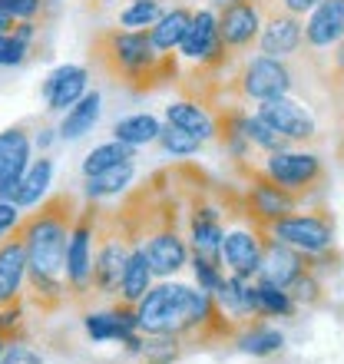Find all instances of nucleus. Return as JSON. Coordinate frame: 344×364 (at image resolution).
<instances>
[{
  "instance_id": "6e6552de",
  "label": "nucleus",
  "mask_w": 344,
  "mask_h": 364,
  "mask_svg": "<svg viewBox=\"0 0 344 364\" xmlns=\"http://www.w3.org/2000/svg\"><path fill=\"white\" fill-rule=\"evenodd\" d=\"M179 53L192 63H199V70H215L225 63V47L219 40V27H215V14L212 10H195L192 23L186 30V37L179 43Z\"/></svg>"
},
{
  "instance_id": "2eb2a0df",
  "label": "nucleus",
  "mask_w": 344,
  "mask_h": 364,
  "mask_svg": "<svg viewBox=\"0 0 344 364\" xmlns=\"http://www.w3.org/2000/svg\"><path fill=\"white\" fill-rule=\"evenodd\" d=\"M265 20H262V30H258V47H262V57H288L301 47V17H291V14H281V10H262Z\"/></svg>"
},
{
  "instance_id": "c9c22d12",
  "label": "nucleus",
  "mask_w": 344,
  "mask_h": 364,
  "mask_svg": "<svg viewBox=\"0 0 344 364\" xmlns=\"http://www.w3.org/2000/svg\"><path fill=\"white\" fill-rule=\"evenodd\" d=\"M219 265H222V262L205 259V255H199V252H192V272H195V282H199V288H202V291H209V295L219 288L222 278H225L219 272Z\"/></svg>"
},
{
  "instance_id": "58836bf2",
  "label": "nucleus",
  "mask_w": 344,
  "mask_h": 364,
  "mask_svg": "<svg viewBox=\"0 0 344 364\" xmlns=\"http://www.w3.org/2000/svg\"><path fill=\"white\" fill-rule=\"evenodd\" d=\"M262 10H281V14H291V17H305L318 7V0H258Z\"/></svg>"
},
{
  "instance_id": "c85d7f7f",
  "label": "nucleus",
  "mask_w": 344,
  "mask_h": 364,
  "mask_svg": "<svg viewBox=\"0 0 344 364\" xmlns=\"http://www.w3.org/2000/svg\"><path fill=\"white\" fill-rule=\"evenodd\" d=\"M159 129H163V126H159L156 116L133 113V116H126V119H119V123L113 126V139H119V143L139 149V146H146V143H156Z\"/></svg>"
},
{
  "instance_id": "72a5a7b5",
  "label": "nucleus",
  "mask_w": 344,
  "mask_h": 364,
  "mask_svg": "<svg viewBox=\"0 0 344 364\" xmlns=\"http://www.w3.org/2000/svg\"><path fill=\"white\" fill-rule=\"evenodd\" d=\"M255 291H258V308H262V315H291V311H295V301L288 298L285 288H278V285H272V282H265V278H258Z\"/></svg>"
},
{
  "instance_id": "f03ea898",
  "label": "nucleus",
  "mask_w": 344,
  "mask_h": 364,
  "mask_svg": "<svg viewBox=\"0 0 344 364\" xmlns=\"http://www.w3.org/2000/svg\"><path fill=\"white\" fill-rule=\"evenodd\" d=\"M219 311L209 291L189 285H156L136 301V328L143 335H199Z\"/></svg>"
},
{
  "instance_id": "f704fd0d",
  "label": "nucleus",
  "mask_w": 344,
  "mask_h": 364,
  "mask_svg": "<svg viewBox=\"0 0 344 364\" xmlns=\"http://www.w3.org/2000/svg\"><path fill=\"white\" fill-rule=\"evenodd\" d=\"M156 139H159V146H163L166 153H172V156H192V153H199L202 149L199 136L186 133V129H179V126H172V123H166Z\"/></svg>"
},
{
  "instance_id": "dca6fc26",
  "label": "nucleus",
  "mask_w": 344,
  "mask_h": 364,
  "mask_svg": "<svg viewBox=\"0 0 344 364\" xmlns=\"http://www.w3.org/2000/svg\"><path fill=\"white\" fill-rule=\"evenodd\" d=\"M344 37V0H318L308 23H301V43L308 50H331Z\"/></svg>"
},
{
  "instance_id": "ddd939ff",
  "label": "nucleus",
  "mask_w": 344,
  "mask_h": 364,
  "mask_svg": "<svg viewBox=\"0 0 344 364\" xmlns=\"http://www.w3.org/2000/svg\"><path fill=\"white\" fill-rule=\"evenodd\" d=\"M255 116L262 119V123L272 126L278 136H285V139H315V133H318L311 113H308L305 106L291 103L288 96L262 100V106H258Z\"/></svg>"
},
{
  "instance_id": "412c9836",
  "label": "nucleus",
  "mask_w": 344,
  "mask_h": 364,
  "mask_svg": "<svg viewBox=\"0 0 344 364\" xmlns=\"http://www.w3.org/2000/svg\"><path fill=\"white\" fill-rule=\"evenodd\" d=\"M222 235H225V225H222V215L205 202H195L192 205V219H189V239H192V252H199L205 259L222 262L219 249H222Z\"/></svg>"
},
{
  "instance_id": "a878e982",
  "label": "nucleus",
  "mask_w": 344,
  "mask_h": 364,
  "mask_svg": "<svg viewBox=\"0 0 344 364\" xmlns=\"http://www.w3.org/2000/svg\"><path fill=\"white\" fill-rule=\"evenodd\" d=\"M189 23H192V10L189 7L166 10L163 17L149 27V40H153V47L159 50V53H172V50H179V43H182V37H186Z\"/></svg>"
},
{
  "instance_id": "9b49d317",
  "label": "nucleus",
  "mask_w": 344,
  "mask_h": 364,
  "mask_svg": "<svg viewBox=\"0 0 344 364\" xmlns=\"http://www.w3.org/2000/svg\"><path fill=\"white\" fill-rule=\"evenodd\" d=\"M265 176L272 182H278L281 189L288 192H301L311 189L315 182H321L325 169H321V159L311 153H272L265 163Z\"/></svg>"
},
{
  "instance_id": "4468645a",
  "label": "nucleus",
  "mask_w": 344,
  "mask_h": 364,
  "mask_svg": "<svg viewBox=\"0 0 344 364\" xmlns=\"http://www.w3.org/2000/svg\"><path fill=\"white\" fill-rule=\"evenodd\" d=\"M23 282H27V245H23V232L17 222L14 235L0 242V308L20 301Z\"/></svg>"
},
{
  "instance_id": "79ce46f5",
  "label": "nucleus",
  "mask_w": 344,
  "mask_h": 364,
  "mask_svg": "<svg viewBox=\"0 0 344 364\" xmlns=\"http://www.w3.org/2000/svg\"><path fill=\"white\" fill-rule=\"evenodd\" d=\"M212 4H219V7H222V4H229V0H212Z\"/></svg>"
},
{
  "instance_id": "4c0bfd02",
  "label": "nucleus",
  "mask_w": 344,
  "mask_h": 364,
  "mask_svg": "<svg viewBox=\"0 0 344 364\" xmlns=\"http://www.w3.org/2000/svg\"><path fill=\"white\" fill-rule=\"evenodd\" d=\"M0 364H43V358H40L30 345H23V341H14V345H4Z\"/></svg>"
},
{
  "instance_id": "7c9ffc66",
  "label": "nucleus",
  "mask_w": 344,
  "mask_h": 364,
  "mask_svg": "<svg viewBox=\"0 0 344 364\" xmlns=\"http://www.w3.org/2000/svg\"><path fill=\"white\" fill-rule=\"evenodd\" d=\"M281 345H285V335H281L278 328H268V325H252L239 335V351H245V355H252V358L275 355Z\"/></svg>"
},
{
  "instance_id": "bb28decb",
  "label": "nucleus",
  "mask_w": 344,
  "mask_h": 364,
  "mask_svg": "<svg viewBox=\"0 0 344 364\" xmlns=\"http://www.w3.org/2000/svg\"><path fill=\"white\" fill-rule=\"evenodd\" d=\"M133 176H136V159L113 166V169H106V173L86 176V182H83V196H86L90 202H100V199H109V196H119V192L129 189Z\"/></svg>"
},
{
  "instance_id": "20e7f679",
  "label": "nucleus",
  "mask_w": 344,
  "mask_h": 364,
  "mask_svg": "<svg viewBox=\"0 0 344 364\" xmlns=\"http://www.w3.org/2000/svg\"><path fill=\"white\" fill-rule=\"evenodd\" d=\"M133 249V235L126 229L119 209H96V242H93V291L103 298L119 295L126 255Z\"/></svg>"
},
{
  "instance_id": "37998d69",
  "label": "nucleus",
  "mask_w": 344,
  "mask_h": 364,
  "mask_svg": "<svg viewBox=\"0 0 344 364\" xmlns=\"http://www.w3.org/2000/svg\"><path fill=\"white\" fill-rule=\"evenodd\" d=\"M4 345H7V341H4V338H0V351H4Z\"/></svg>"
},
{
  "instance_id": "2f4dec72",
  "label": "nucleus",
  "mask_w": 344,
  "mask_h": 364,
  "mask_svg": "<svg viewBox=\"0 0 344 364\" xmlns=\"http://www.w3.org/2000/svg\"><path fill=\"white\" fill-rule=\"evenodd\" d=\"M166 14V0H133L129 7L119 14V27L123 30H146Z\"/></svg>"
},
{
  "instance_id": "4be33fe9",
  "label": "nucleus",
  "mask_w": 344,
  "mask_h": 364,
  "mask_svg": "<svg viewBox=\"0 0 344 364\" xmlns=\"http://www.w3.org/2000/svg\"><path fill=\"white\" fill-rule=\"evenodd\" d=\"M86 83H90V70L77 67V63H63L47 77L43 83V96H47L50 109H70L80 96L86 93Z\"/></svg>"
},
{
  "instance_id": "a211bd4d",
  "label": "nucleus",
  "mask_w": 344,
  "mask_h": 364,
  "mask_svg": "<svg viewBox=\"0 0 344 364\" xmlns=\"http://www.w3.org/2000/svg\"><path fill=\"white\" fill-rule=\"evenodd\" d=\"M83 328L96 345H106V341H126L129 335L139 331V328H136V305L119 301V305L109 308V311H86Z\"/></svg>"
},
{
  "instance_id": "a19ab883",
  "label": "nucleus",
  "mask_w": 344,
  "mask_h": 364,
  "mask_svg": "<svg viewBox=\"0 0 344 364\" xmlns=\"http://www.w3.org/2000/svg\"><path fill=\"white\" fill-rule=\"evenodd\" d=\"M50 143H53V129H43V133L37 136V146H40V149H47Z\"/></svg>"
},
{
  "instance_id": "7ed1b4c3",
  "label": "nucleus",
  "mask_w": 344,
  "mask_h": 364,
  "mask_svg": "<svg viewBox=\"0 0 344 364\" xmlns=\"http://www.w3.org/2000/svg\"><path fill=\"white\" fill-rule=\"evenodd\" d=\"M77 199L70 192H60V196L43 202L40 212H33L30 219L20 222L23 245H27V275L63 282L70 225L77 219Z\"/></svg>"
},
{
  "instance_id": "e433bc0d",
  "label": "nucleus",
  "mask_w": 344,
  "mask_h": 364,
  "mask_svg": "<svg viewBox=\"0 0 344 364\" xmlns=\"http://www.w3.org/2000/svg\"><path fill=\"white\" fill-rule=\"evenodd\" d=\"M30 53V43L17 33H0V67H20Z\"/></svg>"
},
{
  "instance_id": "ea45409f",
  "label": "nucleus",
  "mask_w": 344,
  "mask_h": 364,
  "mask_svg": "<svg viewBox=\"0 0 344 364\" xmlns=\"http://www.w3.org/2000/svg\"><path fill=\"white\" fill-rule=\"evenodd\" d=\"M17 222H20V205L17 202L0 199V239H4L10 229H17Z\"/></svg>"
},
{
  "instance_id": "1a4fd4ad",
  "label": "nucleus",
  "mask_w": 344,
  "mask_h": 364,
  "mask_svg": "<svg viewBox=\"0 0 344 364\" xmlns=\"http://www.w3.org/2000/svg\"><path fill=\"white\" fill-rule=\"evenodd\" d=\"M149 259V269L153 275H176V272L189 262V249H186V239L176 232V222L169 219V209H163V225L153 232H146V242H139Z\"/></svg>"
},
{
  "instance_id": "423d86ee",
  "label": "nucleus",
  "mask_w": 344,
  "mask_h": 364,
  "mask_svg": "<svg viewBox=\"0 0 344 364\" xmlns=\"http://www.w3.org/2000/svg\"><path fill=\"white\" fill-rule=\"evenodd\" d=\"M268 229H272V239L285 242L305 255H321L335 239V222L328 215H291L288 212L278 222H272Z\"/></svg>"
},
{
  "instance_id": "cd10ccee",
  "label": "nucleus",
  "mask_w": 344,
  "mask_h": 364,
  "mask_svg": "<svg viewBox=\"0 0 344 364\" xmlns=\"http://www.w3.org/2000/svg\"><path fill=\"white\" fill-rule=\"evenodd\" d=\"M50 182H53V163H50L47 156H40V159H33V163L27 166V173H23V179H20L14 202H17L20 209L37 205V202L50 192Z\"/></svg>"
},
{
  "instance_id": "0eeeda50",
  "label": "nucleus",
  "mask_w": 344,
  "mask_h": 364,
  "mask_svg": "<svg viewBox=\"0 0 344 364\" xmlns=\"http://www.w3.org/2000/svg\"><path fill=\"white\" fill-rule=\"evenodd\" d=\"M215 27H219V40L229 57L252 47L258 40V30H262V7H258V0H229V4H222Z\"/></svg>"
},
{
  "instance_id": "f257e3e1",
  "label": "nucleus",
  "mask_w": 344,
  "mask_h": 364,
  "mask_svg": "<svg viewBox=\"0 0 344 364\" xmlns=\"http://www.w3.org/2000/svg\"><path fill=\"white\" fill-rule=\"evenodd\" d=\"M90 57L119 87L146 93L176 77L172 53H159L149 40V30H100L90 43Z\"/></svg>"
},
{
  "instance_id": "393cba45",
  "label": "nucleus",
  "mask_w": 344,
  "mask_h": 364,
  "mask_svg": "<svg viewBox=\"0 0 344 364\" xmlns=\"http://www.w3.org/2000/svg\"><path fill=\"white\" fill-rule=\"evenodd\" d=\"M166 123L179 126L186 133L199 136L202 143L215 136V123H212V116L205 113V106H199L195 100H176V103L166 106Z\"/></svg>"
},
{
  "instance_id": "b1692460",
  "label": "nucleus",
  "mask_w": 344,
  "mask_h": 364,
  "mask_svg": "<svg viewBox=\"0 0 344 364\" xmlns=\"http://www.w3.org/2000/svg\"><path fill=\"white\" fill-rule=\"evenodd\" d=\"M100 113H103V100H100V93H90L86 90L83 96H80L77 103L67 109V116H63V123H60V139H80V136L93 133V126L100 123Z\"/></svg>"
},
{
  "instance_id": "39448f33",
  "label": "nucleus",
  "mask_w": 344,
  "mask_h": 364,
  "mask_svg": "<svg viewBox=\"0 0 344 364\" xmlns=\"http://www.w3.org/2000/svg\"><path fill=\"white\" fill-rule=\"evenodd\" d=\"M93 242H96V205H86L77 212L70 225L67 242V265H63V285L77 301H83L93 291Z\"/></svg>"
},
{
  "instance_id": "9d476101",
  "label": "nucleus",
  "mask_w": 344,
  "mask_h": 364,
  "mask_svg": "<svg viewBox=\"0 0 344 364\" xmlns=\"http://www.w3.org/2000/svg\"><path fill=\"white\" fill-rule=\"evenodd\" d=\"M291 90V73L281 60L275 57H255L245 63L239 77V93L249 100H275V96H288Z\"/></svg>"
},
{
  "instance_id": "c756f323",
  "label": "nucleus",
  "mask_w": 344,
  "mask_h": 364,
  "mask_svg": "<svg viewBox=\"0 0 344 364\" xmlns=\"http://www.w3.org/2000/svg\"><path fill=\"white\" fill-rule=\"evenodd\" d=\"M129 159H136L133 146H126V143H119V139H113V143H103V146H96V149H90V153H86L83 176L106 173V169H113V166H119V163H129Z\"/></svg>"
},
{
  "instance_id": "f8f14e48",
  "label": "nucleus",
  "mask_w": 344,
  "mask_h": 364,
  "mask_svg": "<svg viewBox=\"0 0 344 364\" xmlns=\"http://www.w3.org/2000/svg\"><path fill=\"white\" fill-rule=\"evenodd\" d=\"M30 136L23 126H10L0 133V199L14 202L17 186L30 166Z\"/></svg>"
},
{
  "instance_id": "f3484780",
  "label": "nucleus",
  "mask_w": 344,
  "mask_h": 364,
  "mask_svg": "<svg viewBox=\"0 0 344 364\" xmlns=\"http://www.w3.org/2000/svg\"><path fill=\"white\" fill-rule=\"evenodd\" d=\"M262 252H265V239H258L255 232L235 229L229 235H222V262L232 269V275L239 278H252L258 275V265H262Z\"/></svg>"
},
{
  "instance_id": "5701e85b",
  "label": "nucleus",
  "mask_w": 344,
  "mask_h": 364,
  "mask_svg": "<svg viewBox=\"0 0 344 364\" xmlns=\"http://www.w3.org/2000/svg\"><path fill=\"white\" fill-rule=\"evenodd\" d=\"M153 288V269H149V259L139 242H133V249L126 255V265H123V282H119V298L126 305H136L139 298Z\"/></svg>"
},
{
  "instance_id": "aec40b11",
  "label": "nucleus",
  "mask_w": 344,
  "mask_h": 364,
  "mask_svg": "<svg viewBox=\"0 0 344 364\" xmlns=\"http://www.w3.org/2000/svg\"><path fill=\"white\" fill-rule=\"evenodd\" d=\"M305 272V259L301 252L285 245V242H265V252H262V265H258V278H265L278 288H288L298 275Z\"/></svg>"
},
{
  "instance_id": "6ab92c4d",
  "label": "nucleus",
  "mask_w": 344,
  "mask_h": 364,
  "mask_svg": "<svg viewBox=\"0 0 344 364\" xmlns=\"http://www.w3.org/2000/svg\"><path fill=\"white\" fill-rule=\"evenodd\" d=\"M295 209V192L281 189L278 182H272L268 176H255V186L249 192V215L262 225H272L281 215Z\"/></svg>"
},
{
  "instance_id": "473e14b6",
  "label": "nucleus",
  "mask_w": 344,
  "mask_h": 364,
  "mask_svg": "<svg viewBox=\"0 0 344 364\" xmlns=\"http://www.w3.org/2000/svg\"><path fill=\"white\" fill-rule=\"evenodd\" d=\"M242 136H245L252 146H258V149H268V153H281L288 143L285 136H278L275 129L268 123H262L258 116H242Z\"/></svg>"
}]
</instances>
